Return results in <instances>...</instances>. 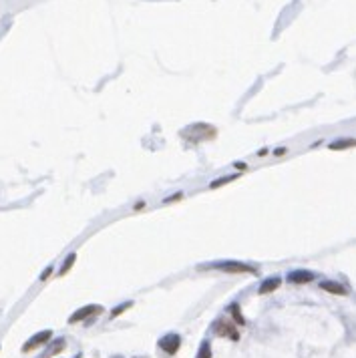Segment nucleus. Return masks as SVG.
<instances>
[{
	"label": "nucleus",
	"instance_id": "obj_2",
	"mask_svg": "<svg viewBox=\"0 0 356 358\" xmlns=\"http://www.w3.org/2000/svg\"><path fill=\"white\" fill-rule=\"evenodd\" d=\"M214 268H218L220 272H226V274H256V268H253V266H247V264L236 262V260H228V262L216 264Z\"/></svg>",
	"mask_w": 356,
	"mask_h": 358
},
{
	"label": "nucleus",
	"instance_id": "obj_19",
	"mask_svg": "<svg viewBox=\"0 0 356 358\" xmlns=\"http://www.w3.org/2000/svg\"><path fill=\"white\" fill-rule=\"evenodd\" d=\"M181 197H183V193H175V195H171V197H167V199H165V203H169V201H179Z\"/></svg>",
	"mask_w": 356,
	"mask_h": 358
},
{
	"label": "nucleus",
	"instance_id": "obj_17",
	"mask_svg": "<svg viewBox=\"0 0 356 358\" xmlns=\"http://www.w3.org/2000/svg\"><path fill=\"white\" fill-rule=\"evenodd\" d=\"M53 272H55V268H53V266H48V268H46V270L40 274V280H42V282H44V280H48V276L53 274Z\"/></svg>",
	"mask_w": 356,
	"mask_h": 358
},
{
	"label": "nucleus",
	"instance_id": "obj_15",
	"mask_svg": "<svg viewBox=\"0 0 356 358\" xmlns=\"http://www.w3.org/2000/svg\"><path fill=\"white\" fill-rule=\"evenodd\" d=\"M236 179H237V175H228V177L214 179V181L210 183V189H218V187H222V185H228V183H232V181H236Z\"/></svg>",
	"mask_w": 356,
	"mask_h": 358
},
{
	"label": "nucleus",
	"instance_id": "obj_14",
	"mask_svg": "<svg viewBox=\"0 0 356 358\" xmlns=\"http://www.w3.org/2000/svg\"><path fill=\"white\" fill-rule=\"evenodd\" d=\"M195 358H212V344L208 340H203L199 350H197V356Z\"/></svg>",
	"mask_w": 356,
	"mask_h": 358
},
{
	"label": "nucleus",
	"instance_id": "obj_7",
	"mask_svg": "<svg viewBox=\"0 0 356 358\" xmlns=\"http://www.w3.org/2000/svg\"><path fill=\"white\" fill-rule=\"evenodd\" d=\"M314 278H316V274L308 272V270H294V272L288 274V282L290 284H310Z\"/></svg>",
	"mask_w": 356,
	"mask_h": 358
},
{
	"label": "nucleus",
	"instance_id": "obj_9",
	"mask_svg": "<svg viewBox=\"0 0 356 358\" xmlns=\"http://www.w3.org/2000/svg\"><path fill=\"white\" fill-rule=\"evenodd\" d=\"M320 288H322L324 292H328V294H334V296H346V288H344L342 284L334 282V280H322V282H320Z\"/></svg>",
	"mask_w": 356,
	"mask_h": 358
},
{
	"label": "nucleus",
	"instance_id": "obj_6",
	"mask_svg": "<svg viewBox=\"0 0 356 358\" xmlns=\"http://www.w3.org/2000/svg\"><path fill=\"white\" fill-rule=\"evenodd\" d=\"M216 334L218 336H226L234 342L239 340V332H237V326L232 324V322H216Z\"/></svg>",
	"mask_w": 356,
	"mask_h": 358
},
{
	"label": "nucleus",
	"instance_id": "obj_10",
	"mask_svg": "<svg viewBox=\"0 0 356 358\" xmlns=\"http://www.w3.org/2000/svg\"><path fill=\"white\" fill-rule=\"evenodd\" d=\"M356 147V139L354 137H342V139H336L328 145L330 151H344V149H352Z\"/></svg>",
	"mask_w": 356,
	"mask_h": 358
},
{
	"label": "nucleus",
	"instance_id": "obj_8",
	"mask_svg": "<svg viewBox=\"0 0 356 358\" xmlns=\"http://www.w3.org/2000/svg\"><path fill=\"white\" fill-rule=\"evenodd\" d=\"M282 286V280L278 278V276H272V278H266L262 284H260V288H258V294L260 296H266V294H272V292H276L278 288Z\"/></svg>",
	"mask_w": 356,
	"mask_h": 358
},
{
	"label": "nucleus",
	"instance_id": "obj_12",
	"mask_svg": "<svg viewBox=\"0 0 356 358\" xmlns=\"http://www.w3.org/2000/svg\"><path fill=\"white\" fill-rule=\"evenodd\" d=\"M228 310H230V314H232V318H234V322H236L237 326H243V324H245V320H243V316H241V310H239L237 304H232Z\"/></svg>",
	"mask_w": 356,
	"mask_h": 358
},
{
	"label": "nucleus",
	"instance_id": "obj_11",
	"mask_svg": "<svg viewBox=\"0 0 356 358\" xmlns=\"http://www.w3.org/2000/svg\"><path fill=\"white\" fill-rule=\"evenodd\" d=\"M63 348H65V340H63V338H59V340H55V344H50V346L46 348V352H44L40 358H50V356L59 354Z\"/></svg>",
	"mask_w": 356,
	"mask_h": 358
},
{
	"label": "nucleus",
	"instance_id": "obj_22",
	"mask_svg": "<svg viewBox=\"0 0 356 358\" xmlns=\"http://www.w3.org/2000/svg\"><path fill=\"white\" fill-rule=\"evenodd\" d=\"M113 358H121V356H113Z\"/></svg>",
	"mask_w": 356,
	"mask_h": 358
},
{
	"label": "nucleus",
	"instance_id": "obj_20",
	"mask_svg": "<svg viewBox=\"0 0 356 358\" xmlns=\"http://www.w3.org/2000/svg\"><path fill=\"white\" fill-rule=\"evenodd\" d=\"M234 167H236V169H239V171H245V167H247V165H245V163H241V161H239V163H236V165H234Z\"/></svg>",
	"mask_w": 356,
	"mask_h": 358
},
{
	"label": "nucleus",
	"instance_id": "obj_21",
	"mask_svg": "<svg viewBox=\"0 0 356 358\" xmlns=\"http://www.w3.org/2000/svg\"><path fill=\"white\" fill-rule=\"evenodd\" d=\"M75 358H83V356H81V354H77V356H75Z\"/></svg>",
	"mask_w": 356,
	"mask_h": 358
},
{
	"label": "nucleus",
	"instance_id": "obj_18",
	"mask_svg": "<svg viewBox=\"0 0 356 358\" xmlns=\"http://www.w3.org/2000/svg\"><path fill=\"white\" fill-rule=\"evenodd\" d=\"M286 153H288L286 147H278V149L274 151V155H276V157H282V155H286Z\"/></svg>",
	"mask_w": 356,
	"mask_h": 358
},
{
	"label": "nucleus",
	"instance_id": "obj_1",
	"mask_svg": "<svg viewBox=\"0 0 356 358\" xmlns=\"http://www.w3.org/2000/svg\"><path fill=\"white\" fill-rule=\"evenodd\" d=\"M216 133H218L216 127L203 125V123H195V125H191L189 129H183V137H187V139L193 141V143H201V141H206V139H214Z\"/></svg>",
	"mask_w": 356,
	"mask_h": 358
},
{
	"label": "nucleus",
	"instance_id": "obj_5",
	"mask_svg": "<svg viewBox=\"0 0 356 358\" xmlns=\"http://www.w3.org/2000/svg\"><path fill=\"white\" fill-rule=\"evenodd\" d=\"M50 338H53V332H50V330L36 332L34 336H30V338L26 340V344L22 346V352H30V350H34V348H38V346H42V344H48Z\"/></svg>",
	"mask_w": 356,
	"mask_h": 358
},
{
	"label": "nucleus",
	"instance_id": "obj_4",
	"mask_svg": "<svg viewBox=\"0 0 356 358\" xmlns=\"http://www.w3.org/2000/svg\"><path fill=\"white\" fill-rule=\"evenodd\" d=\"M99 312H103V306H99V304H89V306H83V308H79L75 314H71L69 324L83 322V320H87L89 316H95V314H99Z\"/></svg>",
	"mask_w": 356,
	"mask_h": 358
},
{
	"label": "nucleus",
	"instance_id": "obj_3",
	"mask_svg": "<svg viewBox=\"0 0 356 358\" xmlns=\"http://www.w3.org/2000/svg\"><path fill=\"white\" fill-rule=\"evenodd\" d=\"M157 346H159L167 356H173V354H177L179 348H181V336L175 334V332H169V334H165V336L159 338Z\"/></svg>",
	"mask_w": 356,
	"mask_h": 358
},
{
	"label": "nucleus",
	"instance_id": "obj_16",
	"mask_svg": "<svg viewBox=\"0 0 356 358\" xmlns=\"http://www.w3.org/2000/svg\"><path fill=\"white\" fill-rule=\"evenodd\" d=\"M129 308H133V302H125V304H119V306H115V308L111 310V318H117V316H121L123 312H127Z\"/></svg>",
	"mask_w": 356,
	"mask_h": 358
},
{
	"label": "nucleus",
	"instance_id": "obj_13",
	"mask_svg": "<svg viewBox=\"0 0 356 358\" xmlns=\"http://www.w3.org/2000/svg\"><path fill=\"white\" fill-rule=\"evenodd\" d=\"M75 260H77V253H69V255H67V258H65V264H63V268L59 270V278H61V276H67V272H69V270L75 266Z\"/></svg>",
	"mask_w": 356,
	"mask_h": 358
}]
</instances>
